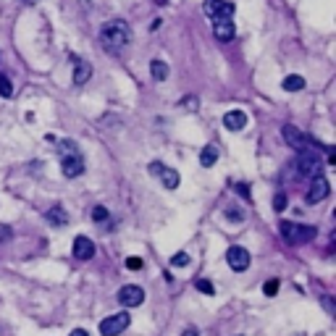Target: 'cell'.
Returning <instances> with one entry per match:
<instances>
[{
    "label": "cell",
    "mask_w": 336,
    "mask_h": 336,
    "mask_svg": "<svg viewBox=\"0 0 336 336\" xmlns=\"http://www.w3.org/2000/svg\"><path fill=\"white\" fill-rule=\"evenodd\" d=\"M131 323V315L129 312H118V315H108L103 323H100V333L103 336H118L121 331H126Z\"/></svg>",
    "instance_id": "277c9868"
},
{
    "label": "cell",
    "mask_w": 336,
    "mask_h": 336,
    "mask_svg": "<svg viewBox=\"0 0 336 336\" xmlns=\"http://www.w3.org/2000/svg\"><path fill=\"white\" fill-rule=\"evenodd\" d=\"M58 150H61V171H63V176H66V179L82 176V173H84V158H82L76 142L66 140V142H61Z\"/></svg>",
    "instance_id": "7a4b0ae2"
},
{
    "label": "cell",
    "mask_w": 336,
    "mask_h": 336,
    "mask_svg": "<svg viewBox=\"0 0 336 336\" xmlns=\"http://www.w3.org/2000/svg\"><path fill=\"white\" fill-rule=\"evenodd\" d=\"M150 74H152L155 82H166V79H168V63L152 61V63H150Z\"/></svg>",
    "instance_id": "5bb4252c"
},
{
    "label": "cell",
    "mask_w": 336,
    "mask_h": 336,
    "mask_svg": "<svg viewBox=\"0 0 336 336\" xmlns=\"http://www.w3.org/2000/svg\"><path fill=\"white\" fill-rule=\"evenodd\" d=\"M281 229V236L286 244H292V247H297V244H307L310 239H315V226H302V223H292V221H281L279 223Z\"/></svg>",
    "instance_id": "3957f363"
},
{
    "label": "cell",
    "mask_w": 336,
    "mask_h": 336,
    "mask_svg": "<svg viewBox=\"0 0 336 336\" xmlns=\"http://www.w3.org/2000/svg\"><path fill=\"white\" fill-rule=\"evenodd\" d=\"M158 176H161V182H163L168 189H176V187H179V182H182V179H179V173H176L173 168H166V166L161 168V173H158Z\"/></svg>",
    "instance_id": "9a60e30c"
},
{
    "label": "cell",
    "mask_w": 336,
    "mask_h": 336,
    "mask_svg": "<svg viewBox=\"0 0 336 336\" xmlns=\"http://www.w3.org/2000/svg\"><path fill=\"white\" fill-rule=\"evenodd\" d=\"M74 255L79 260H89L95 255V242L89 239V236H76L74 239Z\"/></svg>",
    "instance_id": "8fae6325"
},
{
    "label": "cell",
    "mask_w": 336,
    "mask_h": 336,
    "mask_svg": "<svg viewBox=\"0 0 336 336\" xmlns=\"http://www.w3.org/2000/svg\"><path fill=\"white\" fill-rule=\"evenodd\" d=\"M194 286H197V289H200V292H203V294H210V297L215 294V286H213V284H210L208 279H197V284H194Z\"/></svg>",
    "instance_id": "d6986e66"
},
{
    "label": "cell",
    "mask_w": 336,
    "mask_h": 336,
    "mask_svg": "<svg viewBox=\"0 0 336 336\" xmlns=\"http://www.w3.org/2000/svg\"><path fill=\"white\" fill-rule=\"evenodd\" d=\"M92 221H95V223H103V221H108V208H105V205H97V208H92Z\"/></svg>",
    "instance_id": "44dd1931"
},
{
    "label": "cell",
    "mask_w": 336,
    "mask_h": 336,
    "mask_svg": "<svg viewBox=\"0 0 336 336\" xmlns=\"http://www.w3.org/2000/svg\"><path fill=\"white\" fill-rule=\"evenodd\" d=\"M171 265H173V268H184V265H189V255H187V252L173 255V258H171Z\"/></svg>",
    "instance_id": "603a6c76"
},
{
    "label": "cell",
    "mask_w": 336,
    "mask_h": 336,
    "mask_svg": "<svg viewBox=\"0 0 336 336\" xmlns=\"http://www.w3.org/2000/svg\"><path fill=\"white\" fill-rule=\"evenodd\" d=\"M21 3H27V6H34V3H39V0H21Z\"/></svg>",
    "instance_id": "4dcf8cb0"
},
{
    "label": "cell",
    "mask_w": 336,
    "mask_h": 336,
    "mask_svg": "<svg viewBox=\"0 0 336 336\" xmlns=\"http://www.w3.org/2000/svg\"><path fill=\"white\" fill-rule=\"evenodd\" d=\"M0 95H3V97H11V95H13L11 79H8V76H3V74H0Z\"/></svg>",
    "instance_id": "ffe728a7"
},
{
    "label": "cell",
    "mask_w": 336,
    "mask_h": 336,
    "mask_svg": "<svg viewBox=\"0 0 336 336\" xmlns=\"http://www.w3.org/2000/svg\"><path fill=\"white\" fill-rule=\"evenodd\" d=\"M236 192L244 197V200H250V192H247V184H236Z\"/></svg>",
    "instance_id": "83f0119b"
},
{
    "label": "cell",
    "mask_w": 336,
    "mask_h": 336,
    "mask_svg": "<svg viewBox=\"0 0 336 336\" xmlns=\"http://www.w3.org/2000/svg\"><path fill=\"white\" fill-rule=\"evenodd\" d=\"M223 126L229 131H242L247 126V113H244V110H229V113L223 116Z\"/></svg>",
    "instance_id": "7c38bea8"
},
{
    "label": "cell",
    "mask_w": 336,
    "mask_h": 336,
    "mask_svg": "<svg viewBox=\"0 0 336 336\" xmlns=\"http://www.w3.org/2000/svg\"><path fill=\"white\" fill-rule=\"evenodd\" d=\"M203 11H205V16H210L213 21H218V18H234L236 6H234V3H226V0H205Z\"/></svg>",
    "instance_id": "5b68a950"
},
{
    "label": "cell",
    "mask_w": 336,
    "mask_h": 336,
    "mask_svg": "<svg viewBox=\"0 0 336 336\" xmlns=\"http://www.w3.org/2000/svg\"><path fill=\"white\" fill-rule=\"evenodd\" d=\"M284 208H286V194H284V192H276V197H273V210L281 213Z\"/></svg>",
    "instance_id": "cb8c5ba5"
},
{
    "label": "cell",
    "mask_w": 336,
    "mask_h": 336,
    "mask_svg": "<svg viewBox=\"0 0 336 336\" xmlns=\"http://www.w3.org/2000/svg\"><path fill=\"white\" fill-rule=\"evenodd\" d=\"M328 192H331V184H328V179L326 176H312V182H310V189H307V194H305V200L310 205H315V203H323V200L328 197Z\"/></svg>",
    "instance_id": "8992f818"
},
{
    "label": "cell",
    "mask_w": 336,
    "mask_h": 336,
    "mask_svg": "<svg viewBox=\"0 0 336 336\" xmlns=\"http://www.w3.org/2000/svg\"><path fill=\"white\" fill-rule=\"evenodd\" d=\"M213 34H215L218 42H231L234 34H236L234 21H231V18H218L215 24H213Z\"/></svg>",
    "instance_id": "30bf717a"
},
{
    "label": "cell",
    "mask_w": 336,
    "mask_h": 336,
    "mask_svg": "<svg viewBox=\"0 0 336 336\" xmlns=\"http://www.w3.org/2000/svg\"><path fill=\"white\" fill-rule=\"evenodd\" d=\"M11 239V226H6V223H0V244H6Z\"/></svg>",
    "instance_id": "484cf974"
},
{
    "label": "cell",
    "mask_w": 336,
    "mask_h": 336,
    "mask_svg": "<svg viewBox=\"0 0 336 336\" xmlns=\"http://www.w3.org/2000/svg\"><path fill=\"white\" fill-rule=\"evenodd\" d=\"M145 263H142V258H126V268L129 271H140Z\"/></svg>",
    "instance_id": "d4e9b609"
},
{
    "label": "cell",
    "mask_w": 336,
    "mask_h": 336,
    "mask_svg": "<svg viewBox=\"0 0 336 336\" xmlns=\"http://www.w3.org/2000/svg\"><path fill=\"white\" fill-rule=\"evenodd\" d=\"M48 221L53 226H63V223H69V215L63 213V208H50L48 210Z\"/></svg>",
    "instance_id": "e0dca14e"
},
{
    "label": "cell",
    "mask_w": 336,
    "mask_h": 336,
    "mask_svg": "<svg viewBox=\"0 0 336 336\" xmlns=\"http://www.w3.org/2000/svg\"><path fill=\"white\" fill-rule=\"evenodd\" d=\"M118 302L124 307H140L145 302V289L137 286V284H126L118 289Z\"/></svg>",
    "instance_id": "52a82bcc"
},
{
    "label": "cell",
    "mask_w": 336,
    "mask_h": 336,
    "mask_svg": "<svg viewBox=\"0 0 336 336\" xmlns=\"http://www.w3.org/2000/svg\"><path fill=\"white\" fill-rule=\"evenodd\" d=\"M215 161H218V150H215L213 145L203 147V152H200V163H203V168H210V166H215Z\"/></svg>",
    "instance_id": "2e32d148"
},
{
    "label": "cell",
    "mask_w": 336,
    "mask_h": 336,
    "mask_svg": "<svg viewBox=\"0 0 336 336\" xmlns=\"http://www.w3.org/2000/svg\"><path fill=\"white\" fill-rule=\"evenodd\" d=\"M100 42H103V48H105L108 53L124 50L126 45L131 42V29H129V24H126V21H121V18L108 21V24L103 27V32H100Z\"/></svg>",
    "instance_id": "6da1fadb"
},
{
    "label": "cell",
    "mask_w": 336,
    "mask_h": 336,
    "mask_svg": "<svg viewBox=\"0 0 336 336\" xmlns=\"http://www.w3.org/2000/svg\"><path fill=\"white\" fill-rule=\"evenodd\" d=\"M71 336H89V333H87L84 328H74V331H71Z\"/></svg>",
    "instance_id": "f1b7e54d"
},
{
    "label": "cell",
    "mask_w": 336,
    "mask_h": 336,
    "mask_svg": "<svg viewBox=\"0 0 336 336\" xmlns=\"http://www.w3.org/2000/svg\"><path fill=\"white\" fill-rule=\"evenodd\" d=\"M226 263L231 265V271H247L250 268V252L244 250V247H239V244H234V247H229V252H226Z\"/></svg>",
    "instance_id": "9c48e42d"
},
{
    "label": "cell",
    "mask_w": 336,
    "mask_h": 336,
    "mask_svg": "<svg viewBox=\"0 0 336 336\" xmlns=\"http://www.w3.org/2000/svg\"><path fill=\"white\" fill-rule=\"evenodd\" d=\"M302 87H305V79H302V76H286V79H284V89H286V92H300Z\"/></svg>",
    "instance_id": "ac0fdd59"
},
{
    "label": "cell",
    "mask_w": 336,
    "mask_h": 336,
    "mask_svg": "<svg viewBox=\"0 0 336 336\" xmlns=\"http://www.w3.org/2000/svg\"><path fill=\"white\" fill-rule=\"evenodd\" d=\"M155 3H158V6H166V3H168V0H155Z\"/></svg>",
    "instance_id": "1f68e13d"
},
{
    "label": "cell",
    "mask_w": 336,
    "mask_h": 336,
    "mask_svg": "<svg viewBox=\"0 0 336 336\" xmlns=\"http://www.w3.org/2000/svg\"><path fill=\"white\" fill-rule=\"evenodd\" d=\"M182 336H200V333H197V328H187Z\"/></svg>",
    "instance_id": "f546056e"
},
{
    "label": "cell",
    "mask_w": 336,
    "mask_h": 336,
    "mask_svg": "<svg viewBox=\"0 0 336 336\" xmlns=\"http://www.w3.org/2000/svg\"><path fill=\"white\" fill-rule=\"evenodd\" d=\"M161 168H163V163H158V161H155V163H150V168H147V171L158 176V173H161Z\"/></svg>",
    "instance_id": "4316f807"
},
{
    "label": "cell",
    "mask_w": 336,
    "mask_h": 336,
    "mask_svg": "<svg viewBox=\"0 0 336 336\" xmlns=\"http://www.w3.org/2000/svg\"><path fill=\"white\" fill-rule=\"evenodd\" d=\"M263 292H265L268 297H273V294L279 292V279H268V281L263 284Z\"/></svg>",
    "instance_id": "7402d4cb"
},
{
    "label": "cell",
    "mask_w": 336,
    "mask_h": 336,
    "mask_svg": "<svg viewBox=\"0 0 336 336\" xmlns=\"http://www.w3.org/2000/svg\"><path fill=\"white\" fill-rule=\"evenodd\" d=\"M89 76H92V66H89L87 61H79L76 69H74V84H84Z\"/></svg>",
    "instance_id": "4fadbf2b"
},
{
    "label": "cell",
    "mask_w": 336,
    "mask_h": 336,
    "mask_svg": "<svg viewBox=\"0 0 336 336\" xmlns=\"http://www.w3.org/2000/svg\"><path fill=\"white\" fill-rule=\"evenodd\" d=\"M281 134H284V142L292 147V150H297V152L312 145V140L307 137V134H302V131H300L297 126H292V124H286V126L281 129Z\"/></svg>",
    "instance_id": "ba28073f"
}]
</instances>
